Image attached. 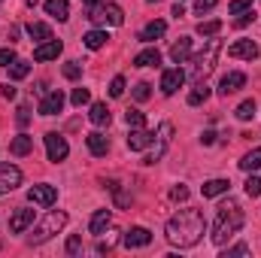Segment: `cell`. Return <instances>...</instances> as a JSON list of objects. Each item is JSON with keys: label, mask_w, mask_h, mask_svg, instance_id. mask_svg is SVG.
<instances>
[{"label": "cell", "mask_w": 261, "mask_h": 258, "mask_svg": "<svg viewBox=\"0 0 261 258\" xmlns=\"http://www.w3.org/2000/svg\"><path fill=\"white\" fill-rule=\"evenodd\" d=\"M164 234H167V240H170L173 246L192 249V246L200 243V237L206 234V219H203L200 210H179V213L167 222Z\"/></svg>", "instance_id": "cell-1"}, {"label": "cell", "mask_w": 261, "mask_h": 258, "mask_svg": "<svg viewBox=\"0 0 261 258\" xmlns=\"http://www.w3.org/2000/svg\"><path fill=\"white\" fill-rule=\"evenodd\" d=\"M243 222H246V216H243V210H240V203L237 200H222L219 203V213H216V225H213V243L216 246H225L240 228H243Z\"/></svg>", "instance_id": "cell-2"}, {"label": "cell", "mask_w": 261, "mask_h": 258, "mask_svg": "<svg viewBox=\"0 0 261 258\" xmlns=\"http://www.w3.org/2000/svg\"><path fill=\"white\" fill-rule=\"evenodd\" d=\"M219 52H222V43H219V40H206L203 52H197L195 58H192L189 76H192L195 82H203V79H206V76L213 73V67H216V58H219Z\"/></svg>", "instance_id": "cell-3"}, {"label": "cell", "mask_w": 261, "mask_h": 258, "mask_svg": "<svg viewBox=\"0 0 261 258\" xmlns=\"http://www.w3.org/2000/svg\"><path fill=\"white\" fill-rule=\"evenodd\" d=\"M64 225H67V213H64V210H52V213H49V216L34 228V231H31L28 243H31V246H40V243H46L49 237H55Z\"/></svg>", "instance_id": "cell-4"}, {"label": "cell", "mask_w": 261, "mask_h": 258, "mask_svg": "<svg viewBox=\"0 0 261 258\" xmlns=\"http://www.w3.org/2000/svg\"><path fill=\"white\" fill-rule=\"evenodd\" d=\"M88 18H91L94 24H113V28H119V24L125 21V12H122V6H116V3H97V6L88 9Z\"/></svg>", "instance_id": "cell-5"}, {"label": "cell", "mask_w": 261, "mask_h": 258, "mask_svg": "<svg viewBox=\"0 0 261 258\" xmlns=\"http://www.w3.org/2000/svg\"><path fill=\"white\" fill-rule=\"evenodd\" d=\"M170 140H173V125L170 122H164L161 128H158V134L152 137V152L146 155V164H158L161 158H164V152H167V146H170Z\"/></svg>", "instance_id": "cell-6"}, {"label": "cell", "mask_w": 261, "mask_h": 258, "mask_svg": "<svg viewBox=\"0 0 261 258\" xmlns=\"http://www.w3.org/2000/svg\"><path fill=\"white\" fill-rule=\"evenodd\" d=\"M43 140H46V155H49V161H55V164H58V161H64L67 152H70V146H67L64 137H61V134H55V131H49Z\"/></svg>", "instance_id": "cell-7"}, {"label": "cell", "mask_w": 261, "mask_h": 258, "mask_svg": "<svg viewBox=\"0 0 261 258\" xmlns=\"http://www.w3.org/2000/svg\"><path fill=\"white\" fill-rule=\"evenodd\" d=\"M21 170L15 167V164H0V194L6 192H15L18 186H21Z\"/></svg>", "instance_id": "cell-8"}, {"label": "cell", "mask_w": 261, "mask_h": 258, "mask_svg": "<svg viewBox=\"0 0 261 258\" xmlns=\"http://www.w3.org/2000/svg\"><path fill=\"white\" fill-rule=\"evenodd\" d=\"M28 200L37 203V207H52V203L58 200V189H55V186H34V189L28 192Z\"/></svg>", "instance_id": "cell-9"}, {"label": "cell", "mask_w": 261, "mask_h": 258, "mask_svg": "<svg viewBox=\"0 0 261 258\" xmlns=\"http://www.w3.org/2000/svg\"><path fill=\"white\" fill-rule=\"evenodd\" d=\"M243 85H246V73L231 70V73H225V76H222V82H219V94H222V97H228V94L240 91Z\"/></svg>", "instance_id": "cell-10"}, {"label": "cell", "mask_w": 261, "mask_h": 258, "mask_svg": "<svg viewBox=\"0 0 261 258\" xmlns=\"http://www.w3.org/2000/svg\"><path fill=\"white\" fill-rule=\"evenodd\" d=\"M61 49H64L61 40H46V43H40V46L34 49V61H55V58L61 55Z\"/></svg>", "instance_id": "cell-11"}, {"label": "cell", "mask_w": 261, "mask_h": 258, "mask_svg": "<svg viewBox=\"0 0 261 258\" xmlns=\"http://www.w3.org/2000/svg\"><path fill=\"white\" fill-rule=\"evenodd\" d=\"M228 55H231V58H246V61H255V58H258V43H252V40H237V43L228 49Z\"/></svg>", "instance_id": "cell-12"}, {"label": "cell", "mask_w": 261, "mask_h": 258, "mask_svg": "<svg viewBox=\"0 0 261 258\" xmlns=\"http://www.w3.org/2000/svg\"><path fill=\"white\" fill-rule=\"evenodd\" d=\"M61 110H64V94L61 91H49L40 100V116H58Z\"/></svg>", "instance_id": "cell-13"}, {"label": "cell", "mask_w": 261, "mask_h": 258, "mask_svg": "<svg viewBox=\"0 0 261 258\" xmlns=\"http://www.w3.org/2000/svg\"><path fill=\"white\" fill-rule=\"evenodd\" d=\"M122 240H125V246H128V249H143V246H149V243H152V234H149L146 228H128Z\"/></svg>", "instance_id": "cell-14"}, {"label": "cell", "mask_w": 261, "mask_h": 258, "mask_svg": "<svg viewBox=\"0 0 261 258\" xmlns=\"http://www.w3.org/2000/svg\"><path fill=\"white\" fill-rule=\"evenodd\" d=\"M110 222H113V213H110V210H94V216H91V222H88V234L100 237V234L110 228Z\"/></svg>", "instance_id": "cell-15"}, {"label": "cell", "mask_w": 261, "mask_h": 258, "mask_svg": "<svg viewBox=\"0 0 261 258\" xmlns=\"http://www.w3.org/2000/svg\"><path fill=\"white\" fill-rule=\"evenodd\" d=\"M182 82H186V73H182L179 67H176V70H164V76H161V91H164V94H173Z\"/></svg>", "instance_id": "cell-16"}, {"label": "cell", "mask_w": 261, "mask_h": 258, "mask_svg": "<svg viewBox=\"0 0 261 258\" xmlns=\"http://www.w3.org/2000/svg\"><path fill=\"white\" fill-rule=\"evenodd\" d=\"M85 143H88V152H91V155H97V158H103V155L110 152V137H103L100 131L88 134V137H85Z\"/></svg>", "instance_id": "cell-17"}, {"label": "cell", "mask_w": 261, "mask_h": 258, "mask_svg": "<svg viewBox=\"0 0 261 258\" xmlns=\"http://www.w3.org/2000/svg\"><path fill=\"white\" fill-rule=\"evenodd\" d=\"M31 225H34V210H15L12 219H9V231H12V234H21V231L31 228Z\"/></svg>", "instance_id": "cell-18"}, {"label": "cell", "mask_w": 261, "mask_h": 258, "mask_svg": "<svg viewBox=\"0 0 261 258\" xmlns=\"http://www.w3.org/2000/svg\"><path fill=\"white\" fill-rule=\"evenodd\" d=\"M152 131H146V128H134L130 131V137H128V149L130 152H140V149H146V146H152Z\"/></svg>", "instance_id": "cell-19"}, {"label": "cell", "mask_w": 261, "mask_h": 258, "mask_svg": "<svg viewBox=\"0 0 261 258\" xmlns=\"http://www.w3.org/2000/svg\"><path fill=\"white\" fill-rule=\"evenodd\" d=\"M170 58L176 64H186L192 58V40L189 37H179V43H173V49H170Z\"/></svg>", "instance_id": "cell-20"}, {"label": "cell", "mask_w": 261, "mask_h": 258, "mask_svg": "<svg viewBox=\"0 0 261 258\" xmlns=\"http://www.w3.org/2000/svg\"><path fill=\"white\" fill-rule=\"evenodd\" d=\"M46 12L58 21H67L70 18V3L67 0H46Z\"/></svg>", "instance_id": "cell-21"}, {"label": "cell", "mask_w": 261, "mask_h": 258, "mask_svg": "<svg viewBox=\"0 0 261 258\" xmlns=\"http://www.w3.org/2000/svg\"><path fill=\"white\" fill-rule=\"evenodd\" d=\"M164 31H167V24H164V21H149V24L140 31V40H143V43H152V40L164 37Z\"/></svg>", "instance_id": "cell-22"}, {"label": "cell", "mask_w": 261, "mask_h": 258, "mask_svg": "<svg viewBox=\"0 0 261 258\" xmlns=\"http://www.w3.org/2000/svg\"><path fill=\"white\" fill-rule=\"evenodd\" d=\"M31 149H34V137H28V134H18V137L9 143V152H12V155H18V158H21V155H28Z\"/></svg>", "instance_id": "cell-23"}, {"label": "cell", "mask_w": 261, "mask_h": 258, "mask_svg": "<svg viewBox=\"0 0 261 258\" xmlns=\"http://www.w3.org/2000/svg\"><path fill=\"white\" fill-rule=\"evenodd\" d=\"M228 189H231V183H228V179H210V183H203V186H200L203 197H219V194H225Z\"/></svg>", "instance_id": "cell-24"}, {"label": "cell", "mask_w": 261, "mask_h": 258, "mask_svg": "<svg viewBox=\"0 0 261 258\" xmlns=\"http://www.w3.org/2000/svg\"><path fill=\"white\" fill-rule=\"evenodd\" d=\"M158 64H161V52L158 49H143L134 58V67H158Z\"/></svg>", "instance_id": "cell-25"}, {"label": "cell", "mask_w": 261, "mask_h": 258, "mask_svg": "<svg viewBox=\"0 0 261 258\" xmlns=\"http://www.w3.org/2000/svg\"><path fill=\"white\" fill-rule=\"evenodd\" d=\"M28 34H31V40H37V43L52 40V28L43 24V21H31V24H28Z\"/></svg>", "instance_id": "cell-26"}, {"label": "cell", "mask_w": 261, "mask_h": 258, "mask_svg": "<svg viewBox=\"0 0 261 258\" xmlns=\"http://www.w3.org/2000/svg\"><path fill=\"white\" fill-rule=\"evenodd\" d=\"M88 119H91L94 125H100V128H103V125H110V119H113V116H110L107 104H91V113H88Z\"/></svg>", "instance_id": "cell-27"}, {"label": "cell", "mask_w": 261, "mask_h": 258, "mask_svg": "<svg viewBox=\"0 0 261 258\" xmlns=\"http://www.w3.org/2000/svg\"><path fill=\"white\" fill-rule=\"evenodd\" d=\"M107 40H110L107 31H88V34L82 37V43H85L88 49H100V46H107Z\"/></svg>", "instance_id": "cell-28"}, {"label": "cell", "mask_w": 261, "mask_h": 258, "mask_svg": "<svg viewBox=\"0 0 261 258\" xmlns=\"http://www.w3.org/2000/svg\"><path fill=\"white\" fill-rule=\"evenodd\" d=\"M240 167H243L246 173H252V170H258V167H261V146H255L252 152H246V155H243V161H240Z\"/></svg>", "instance_id": "cell-29"}, {"label": "cell", "mask_w": 261, "mask_h": 258, "mask_svg": "<svg viewBox=\"0 0 261 258\" xmlns=\"http://www.w3.org/2000/svg\"><path fill=\"white\" fill-rule=\"evenodd\" d=\"M219 31H222V21H219V18H210V21H200V24H197V34H200V37H216Z\"/></svg>", "instance_id": "cell-30"}, {"label": "cell", "mask_w": 261, "mask_h": 258, "mask_svg": "<svg viewBox=\"0 0 261 258\" xmlns=\"http://www.w3.org/2000/svg\"><path fill=\"white\" fill-rule=\"evenodd\" d=\"M206 97H210V88H206L203 82H197V85H195V91L189 94V107H200V104H203Z\"/></svg>", "instance_id": "cell-31"}, {"label": "cell", "mask_w": 261, "mask_h": 258, "mask_svg": "<svg viewBox=\"0 0 261 258\" xmlns=\"http://www.w3.org/2000/svg\"><path fill=\"white\" fill-rule=\"evenodd\" d=\"M234 116H237L240 122H249V119L255 116V100H243V104L234 110Z\"/></svg>", "instance_id": "cell-32"}, {"label": "cell", "mask_w": 261, "mask_h": 258, "mask_svg": "<svg viewBox=\"0 0 261 258\" xmlns=\"http://www.w3.org/2000/svg\"><path fill=\"white\" fill-rule=\"evenodd\" d=\"M28 73H31V64H28V61H18V58H15L12 67H9V79H24Z\"/></svg>", "instance_id": "cell-33"}, {"label": "cell", "mask_w": 261, "mask_h": 258, "mask_svg": "<svg viewBox=\"0 0 261 258\" xmlns=\"http://www.w3.org/2000/svg\"><path fill=\"white\" fill-rule=\"evenodd\" d=\"M130 94H134V100H140V104H143V100H149V97H152V85H149V82H137Z\"/></svg>", "instance_id": "cell-34"}, {"label": "cell", "mask_w": 261, "mask_h": 258, "mask_svg": "<svg viewBox=\"0 0 261 258\" xmlns=\"http://www.w3.org/2000/svg\"><path fill=\"white\" fill-rule=\"evenodd\" d=\"M125 122H128L130 128H146V116H143L140 110H128V113H125Z\"/></svg>", "instance_id": "cell-35"}, {"label": "cell", "mask_w": 261, "mask_h": 258, "mask_svg": "<svg viewBox=\"0 0 261 258\" xmlns=\"http://www.w3.org/2000/svg\"><path fill=\"white\" fill-rule=\"evenodd\" d=\"M70 100H73V107H85V104L91 100V91H88V88H73Z\"/></svg>", "instance_id": "cell-36"}, {"label": "cell", "mask_w": 261, "mask_h": 258, "mask_svg": "<svg viewBox=\"0 0 261 258\" xmlns=\"http://www.w3.org/2000/svg\"><path fill=\"white\" fill-rule=\"evenodd\" d=\"M252 21H255V12H252V6H249V9L237 12V18H234V28H246V24H252Z\"/></svg>", "instance_id": "cell-37"}, {"label": "cell", "mask_w": 261, "mask_h": 258, "mask_svg": "<svg viewBox=\"0 0 261 258\" xmlns=\"http://www.w3.org/2000/svg\"><path fill=\"white\" fill-rule=\"evenodd\" d=\"M82 252V237L79 234H70L67 237V255H79Z\"/></svg>", "instance_id": "cell-38"}, {"label": "cell", "mask_w": 261, "mask_h": 258, "mask_svg": "<svg viewBox=\"0 0 261 258\" xmlns=\"http://www.w3.org/2000/svg\"><path fill=\"white\" fill-rule=\"evenodd\" d=\"M61 73H64L67 79H79V76H82V67H79V61H67V64L61 67Z\"/></svg>", "instance_id": "cell-39"}, {"label": "cell", "mask_w": 261, "mask_h": 258, "mask_svg": "<svg viewBox=\"0 0 261 258\" xmlns=\"http://www.w3.org/2000/svg\"><path fill=\"white\" fill-rule=\"evenodd\" d=\"M246 194H249V197H258L261 194V179L258 176H249V179H246Z\"/></svg>", "instance_id": "cell-40"}, {"label": "cell", "mask_w": 261, "mask_h": 258, "mask_svg": "<svg viewBox=\"0 0 261 258\" xmlns=\"http://www.w3.org/2000/svg\"><path fill=\"white\" fill-rule=\"evenodd\" d=\"M237 255H249V246L246 243H240V246H231V249H225L222 258H237Z\"/></svg>", "instance_id": "cell-41"}, {"label": "cell", "mask_w": 261, "mask_h": 258, "mask_svg": "<svg viewBox=\"0 0 261 258\" xmlns=\"http://www.w3.org/2000/svg\"><path fill=\"white\" fill-rule=\"evenodd\" d=\"M110 94H113V97H122V94H125V79H122V76H116V79L110 82Z\"/></svg>", "instance_id": "cell-42"}, {"label": "cell", "mask_w": 261, "mask_h": 258, "mask_svg": "<svg viewBox=\"0 0 261 258\" xmlns=\"http://www.w3.org/2000/svg\"><path fill=\"white\" fill-rule=\"evenodd\" d=\"M249 6H252V0H231V3H228V12L237 15V12H243V9H249Z\"/></svg>", "instance_id": "cell-43"}, {"label": "cell", "mask_w": 261, "mask_h": 258, "mask_svg": "<svg viewBox=\"0 0 261 258\" xmlns=\"http://www.w3.org/2000/svg\"><path fill=\"white\" fill-rule=\"evenodd\" d=\"M12 61H15V49H12V46L0 49V67H9Z\"/></svg>", "instance_id": "cell-44"}, {"label": "cell", "mask_w": 261, "mask_h": 258, "mask_svg": "<svg viewBox=\"0 0 261 258\" xmlns=\"http://www.w3.org/2000/svg\"><path fill=\"white\" fill-rule=\"evenodd\" d=\"M113 246H116V237H107V240L100 237V240H97V252H100V255H103V252H113Z\"/></svg>", "instance_id": "cell-45"}, {"label": "cell", "mask_w": 261, "mask_h": 258, "mask_svg": "<svg viewBox=\"0 0 261 258\" xmlns=\"http://www.w3.org/2000/svg\"><path fill=\"white\" fill-rule=\"evenodd\" d=\"M216 3H219V0H195V9L200 12V15H203V12H210Z\"/></svg>", "instance_id": "cell-46"}, {"label": "cell", "mask_w": 261, "mask_h": 258, "mask_svg": "<svg viewBox=\"0 0 261 258\" xmlns=\"http://www.w3.org/2000/svg\"><path fill=\"white\" fill-rule=\"evenodd\" d=\"M15 122H18V125L24 128V125L31 122V110H28V107H21V110H18V116H15Z\"/></svg>", "instance_id": "cell-47"}, {"label": "cell", "mask_w": 261, "mask_h": 258, "mask_svg": "<svg viewBox=\"0 0 261 258\" xmlns=\"http://www.w3.org/2000/svg\"><path fill=\"white\" fill-rule=\"evenodd\" d=\"M170 197H173V200H189V189H186V186H176V189L170 192Z\"/></svg>", "instance_id": "cell-48"}, {"label": "cell", "mask_w": 261, "mask_h": 258, "mask_svg": "<svg viewBox=\"0 0 261 258\" xmlns=\"http://www.w3.org/2000/svg\"><path fill=\"white\" fill-rule=\"evenodd\" d=\"M182 15H186V6H182V3H176V6H173V18H182Z\"/></svg>", "instance_id": "cell-49"}, {"label": "cell", "mask_w": 261, "mask_h": 258, "mask_svg": "<svg viewBox=\"0 0 261 258\" xmlns=\"http://www.w3.org/2000/svg\"><path fill=\"white\" fill-rule=\"evenodd\" d=\"M3 97L12 100V97H15V88H12V85H3Z\"/></svg>", "instance_id": "cell-50"}, {"label": "cell", "mask_w": 261, "mask_h": 258, "mask_svg": "<svg viewBox=\"0 0 261 258\" xmlns=\"http://www.w3.org/2000/svg\"><path fill=\"white\" fill-rule=\"evenodd\" d=\"M200 140L210 146V143H216V134H213V131H203V137H200Z\"/></svg>", "instance_id": "cell-51"}, {"label": "cell", "mask_w": 261, "mask_h": 258, "mask_svg": "<svg viewBox=\"0 0 261 258\" xmlns=\"http://www.w3.org/2000/svg\"><path fill=\"white\" fill-rule=\"evenodd\" d=\"M82 3H85V6L91 9V6H97V3H103V0H82Z\"/></svg>", "instance_id": "cell-52"}, {"label": "cell", "mask_w": 261, "mask_h": 258, "mask_svg": "<svg viewBox=\"0 0 261 258\" xmlns=\"http://www.w3.org/2000/svg\"><path fill=\"white\" fill-rule=\"evenodd\" d=\"M37 3H40V0H28V6H37Z\"/></svg>", "instance_id": "cell-53"}, {"label": "cell", "mask_w": 261, "mask_h": 258, "mask_svg": "<svg viewBox=\"0 0 261 258\" xmlns=\"http://www.w3.org/2000/svg\"><path fill=\"white\" fill-rule=\"evenodd\" d=\"M146 3H161V0H146Z\"/></svg>", "instance_id": "cell-54"}, {"label": "cell", "mask_w": 261, "mask_h": 258, "mask_svg": "<svg viewBox=\"0 0 261 258\" xmlns=\"http://www.w3.org/2000/svg\"><path fill=\"white\" fill-rule=\"evenodd\" d=\"M0 249H3V243H0Z\"/></svg>", "instance_id": "cell-55"}, {"label": "cell", "mask_w": 261, "mask_h": 258, "mask_svg": "<svg viewBox=\"0 0 261 258\" xmlns=\"http://www.w3.org/2000/svg\"><path fill=\"white\" fill-rule=\"evenodd\" d=\"M0 3H3V0H0Z\"/></svg>", "instance_id": "cell-56"}]
</instances>
